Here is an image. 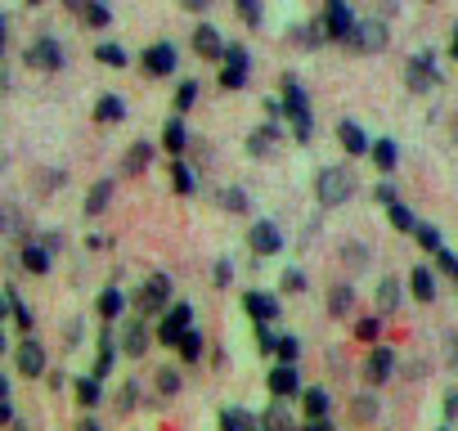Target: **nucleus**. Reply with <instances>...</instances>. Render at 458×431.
I'll list each match as a JSON object with an SVG mask.
<instances>
[{
  "label": "nucleus",
  "instance_id": "6ab92c4d",
  "mask_svg": "<svg viewBox=\"0 0 458 431\" xmlns=\"http://www.w3.org/2000/svg\"><path fill=\"white\" fill-rule=\"evenodd\" d=\"M275 139H279V126H275V122H270V126H257V131L248 135V153H252V157H266V153L275 148Z\"/></svg>",
  "mask_w": 458,
  "mask_h": 431
},
{
  "label": "nucleus",
  "instance_id": "20e7f679",
  "mask_svg": "<svg viewBox=\"0 0 458 431\" xmlns=\"http://www.w3.org/2000/svg\"><path fill=\"white\" fill-rule=\"evenodd\" d=\"M346 46L360 50V55H377V50H386V23H382V19H364V23H355V32H351Z\"/></svg>",
  "mask_w": 458,
  "mask_h": 431
},
{
  "label": "nucleus",
  "instance_id": "412c9836",
  "mask_svg": "<svg viewBox=\"0 0 458 431\" xmlns=\"http://www.w3.org/2000/svg\"><path fill=\"white\" fill-rule=\"evenodd\" d=\"M351 306H355V288H351V283H337V288L328 292V315H333V319H346Z\"/></svg>",
  "mask_w": 458,
  "mask_h": 431
},
{
  "label": "nucleus",
  "instance_id": "9b49d317",
  "mask_svg": "<svg viewBox=\"0 0 458 431\" xmlns=\"http://www.w3.org/2000/svg\"><path fill=\"white\" fill-rule=\"evenodd\" d=\"M189 319H193V310L180 301V306H171V315L162 319V328H157V342H166V346H175L184 333H189Z\"/></svg>",
  "mask_w": 458,
  "mask_h": 431
},
{
  "label": "nucleus",
  "instance_id": "aec40b11",
  "mask_svg": "<svg viewBox=\"0 0 458 431\" xmlns=\"http://www.w3.org/2000/svg\"><path fill=\"white\" fill-rule=\"evenodd\" d=\"M148 162H153V144H148V139H140V144H131V153H126L122 171H126V175H140V171H148Z\"/></svg>",
  "mask_w": 458,
  "mask_h": 431
},
{
  "label": "nucleus",
  "instance_id": "de8ad7c7",
  "mask_svg": "<svg viewBox=\"0 0 458 431\" xmlns=\"http://www.w3.org/2000/svg\"><path fill=\"white\" fill-rule=\"evenodd\" d=\"M261 422H266V427H288V409H284V400H279V395H275V404L261 413Z\"/></svg>",
  "mask_w": 458,
  "mask_h": 431
},
{
  "label": "nucleus",
  "instance_id": "5fc2aeb1",
  "mask_svg": "<svg viewBox=\"0 0 458 431\" xmlns=\"http://www.w3.org/2000/svg\"><path fill=\"white\" fill-rule=\"evenodd\" d=\"M436 261H440V270H445L449 279H458V257H454V252H445V248H440V252H436Z\"/></svg>",
  "mask_w": 458,
  "mask_h": 431
},
{
  "label": "nucleus",
  "instance_id": "7c9ffc66",
  "mask_svg": "<svg viewBox=\"0 0 458 431\" xmlns=\"http://www.w3.org/2000/svg\"><path fill=\"white\" fill-rule=\"evenodd\" d=\"M72 391H77V404H86V409H95V404L104 400L99 377H77V382H72Z\"/></svg>",
  "mask_w": 458,
  "mask_h": 431
},
{
  "label": "nucleus",
  "instance_id": "0e129e2a",
  "mask_svg": "<svg viewBox=\"0 0 458 431\" xmlns=\"http://www.w3.org/2000/svg\"><path fill=\"white\" fill-rule=\"evenodd\" d=\"M28 5H41V0H28Z\"/></svg>",
  "mask_w": 458,
  "mask_h": 431
},
{
  "label": "nucleus",
  "instance_id": "4be33fe9",
  "mask_svg": "<svg viewBox=\"0 0 458 431\" xmlns=\"http://www.w3.org/2000/svg\"><path fill=\"white\" fill-rule=\"evenodd\" d=\"M148 342H153V333L144 328V319H140V324H126V355H131V359H144Z\"/></svg>",
  "mask_w": 458,
  "mask_h": 431
},
{
  "label": "nucleus",
  "instance_id": "680f3d73",
  "mask_svg": "<svg viewBox=\"0 0 458 431\" xmlns=\"http://www.w3.org/2000/svg\"><path fill=\"white\" fill-rule=\"evenodd\" d=\"M64 5H68V10H72V14H81V10H86V5H90V0H64Z\"/></svg>",
  "mask_w": 458,
  "mask_h": 431
},
{
  "label": "nucleus",
  "instance_id": "0eeeda50",
  "mask_svg": "<svg viewBox=\"0 0 458 431\" xmlns=\"http://www.w3.org/2000/svg\"><path fill=\"white\" fill-rule=\"evenodd\" d=\"M28 68H37V72H59V68H64L59 41H55V37H37V41L28 46Z\"/></svg>",
  "mask_w": 458,
  "mask_h": 431
},
{
  "label": "nucleus",
  "instance_id": "dca6fc26",
  "mask_svg": "<svg viewBox=\"0 0 458 431\" xmlns=\"http://www.w3.org/2000/svg\"><path fill=\"white\" fill-rule=\"evenodd\" d=\"M337 139H342L346 153H373V139H369L364 126H355V122H342V126H337Z\"/></svg>",
  "mask_w": 458,
  "mask_h": 431
},
{
  "label": "nucleus",
  "instance_id": "72a5a7b5",
  "mask_svg": "<svg viewBox=\"0 0 458 431\" xmlns=\"http://www.w3.org/2000/svg\"><path fill=\"white\" fill-rule=\"evenodd\" d=\"M342 261H346L351 270H364V266L373 261V252H369V243H346V248H342Z\"/></svg>",
  "mask_w": 458,
  "mask_h": 431
},
{
  "label": "nucleus",
  "instance_id": "2f4dec72",
  "mask_svg": "<svg viewBox=\"0 0 458 431\" xmlns=\"http://www.w3.org/2000/svg\"><path fill=\"white\" fill-rule=\"evenodd\" d=\"M261 418H252V413H243V409H225L220 413V427H229V431H252Z\"/></svg>",
  "mask_w": 458,
  "mask_h": 431
},
{
  "label": "nucleus",
  "instance_id": "ddd939ff",
  "mask_svg": "<svg viewBox=\"0 0 458 431\" xmlns=\"http://www.w3.org/2000/svg\"><path fill=\"white\" fill-rule=\"evenodd\" d=\"M395 373V351H386V346H377L373 355H369V364H364V377L373 382V386H382L386 377Z\"/></svg>",
  "mask_w": 458,
  "mask_h": 431
},
{
  "label": "nucleus",
  "instance_id": "ea45409f",
  "mask_svg": "<svg viewBox=\"0 0 458 431\" xmlns=\"http://www.w3.org/2000/svg\"><path fill=\"white\" fill-rule=\"evenodd\" d=\"M234 5H239V19H243V23H252V28L266 19V5H261V0H234Z\"/></svg>",
  "mask_w": 458,
  "mask_h": 431
},
{
  "label": "nucleus",
  "instance_id": "393cba45",
  "mask_svg": "<svg viewBox=\"0 0 458 431\" xmlns=\"http://www.w3.org/2000/svg\"><path fill=\"white\" fill-rule=\"evenodd\" d=\"M108 198H113V180L104 175V180H95V189L86 193V216H99V211L108 207Z\"/></svg>",
  "mask_w": 458,
  "mask_h": 431
},
{
  "label": "nucleus",
  "instance_id": "09e8293b",
  "mask_svg": "<svg viewBox=\"0 0 458 431\" xmlns=\"http://www.w3.org/2000/svg\"><path fill=\"white\" fill-rule=\"evenodd\" d=\"M157 391H162V395H180V373H175V368H162V373H157Z\"/></svg>",
  "mask_w": 458,
  "mask_h": 431
},
{
  "label": "nucleus",
  "instance_id": "58836bf2",
  "mask_svg": "<svg viewBox=\"0 0 458 431\" xmlns=\"http://www.w3.org/2000/svg\"><path fill=\"white\" fill-rule=\"evenodd\" d=\"M95 59H99V63H108V68H126V50H122V46H108V41H104V46H95Z\"/></svg>",
  "mask_w": 458,
  "mask_h": 431
},
{
  "label": "nucleus",
  "instance_id": "6e6d98bb",
  "mask_svg": "<svg viewBox=\"0 0 458 431\" xmlns=\"http://www.w3.org/2000/svg\"><path fill=\"white\" fill-rule=\"evenodd\" d=\"M284 288H288V292H306V275H301V270H288V275H284Z\"/></svg>",
  "mask_w": 458,
  "mask_h": 431
},
{
  "label": "nucleus",
  "instance_id": "f3484780",
  "mask_svg": "<svg viewBox=\"0 0 458 431\" xmlns=\"http://www.w3.org/2000/svg\"><path fill=\"white\" fill-rule=\"evenodd\" d=\"M50 248H55L50 239H46V243H37V239L23 243V266H28L32 275H46V270H50Z\"/></svg>",
  "mask_w": 458,
  "mask_h": 431
},
{
  "label": "nucleus",
  "instance_id": "c03bdc74",
  "mask_svg": "<svg viewBox=\"0 0 458 431\" xmlns=\"http://www.w3.org/2000/svg\"><path fill=\"white\" fill-rule=\"evenodd\" d=\"M193 99H198V81H180V90H175V113L193 108Z\"/></svg>",
  "mask_w": 458,
  "mask_h": 431
},
{
  "label": "nucleus",
  "instance_id": "864d4df0",
  "mask_svg": "<svg viewBox=\"0 0 458 431\" xmlns=\"http://www.w3.org/2000/svg\"><path fill=\"white\" fill-rule=\"evenodd\" d=\"M135 395H140V386H135V382H126V386H122V400H117V409H122V413H131V409H135Z\"/></svg>",
  "mask_w": 458,
  "mask_h": 431
},
{
  "label": "nucleus",
  "instance_id": "49530a36",
  "mask_svg": "<svg viewBox=\"0 0 458 431\" xmlns=\"http://www.w3.org/2000/svg\"><path fill=\"white\" fill-rule=\"evenodd\" d=\"M382 333V319H373V315H364V319H355V337L360 342H373Z\"/></svg>",
  "mask_w": 458,
  "mask_h": 431
},
{
  "label": "nucleus",
  "instance_id": "79ce46f5",
  "mask_svg": "<svg viewBox=\"0 0 458 431\" xmlns=\"http://www.w3.org/2000/svg\"><path fill=\"white\" fill-rule=\"evenodd\" d=\"M216 202H220L225 211H248V198H243L239 189H220V193H216Z\"/></svg>",
  "mask_w": 458,
  "mask_h": 431
},
{
  "label": "nucleus",
  "instance_id": "2eb2a0df",
  "mask_svg": "<svg viewBox=\"0 0 458 431\" xmlns=\"http://www.w3.org/2000/svg\"><path fill=\"white\" fill-rule=\"evenodd\" d=\"M243 310H248L257 324H275V319H279V301L266 297V292H248V297H243Z\"/></svg>",
  "mask_w": 458,
  "mask_h": 431
},
{
  "label": "nucleus",
  "instance_id": "f03ea898",
  "mask_svg": "<svg viewBox=\"0 0 458 431\" xmlns=\"http://www.w3.org/2000/svg\"><path fill=\"white\" fill-rule=\"evenodd\" d=\"M284 113H288L293 126H297V144H306V139H310V104H306V90H301L293 77H284Z\"/></svg>",
  "mask_w": 458,
  "mask_h": 431
},
{
  "label": "nucleus",
  "instance_id": "a18cd8bd",
  "mask_svg": "<svg viewBox=\"0 0 458 431\" xmlns=\"http://www.w3.org/2000/svg\"><path fill=\"white\" fill-rule=\"evenodd\" d=\"M413 234H418V243H422L427 252H440V248H445V243H440V230H436V225H418Z\"/></svg>",
  "mask_w": 458,
  "mask_h": 431
},
{
  "label": "nucleus",
  "instance_id": "f8f14e48",
  "mask_svg": "<svg viewBox=\"0 0 458 431\" xmlns=\"http://www.w3.org/2000/svg\"><path fill=\"white\" fill-rule=\"evenodd\" d=\"M19 373L23 377H41L46 373V346L41 342H32V337H23V346H19Z\"/></svg>",
  "mask_w": 458,
  "mask_h": 431
},
{
  "label": "nucleus",
  "instance_id": "5701e85b",
  "mask_svg": "<svg viewBox=\"0 0 458 431\" xmlns=\"http://www.w3.org/2000/svg\"><path fill=\"white\" fill-rule=\"evenodd\" d=\"M386 221H391V230H400V234H413V230H418V216H413L404 202H386Z\"/></svg>",
  "mask_w": 458,
  "mask_h": 431
},
{
  "label": "nucleus",
  "instance_id": "a211bd4d",
  "mask_svg": "<svg viewBox=\"0 0 458 431\" xmlns=\"http://www.w3.org/2000/svg\"><path fill=\"white\" fill-rule=\"evenodd\" d=\"M328 404H333V395H328L324 386L301 391V409H306V418H310V422H315V418H328Z\"/></svg>",
  "mask_w": 458,
  "mask_h": 431
},
{
  "label": "nucleus",
  "instance_id": "423d86ee",
  "mask_svg": "<svg viewBox=\"0 0 458 431\" xmlns=\"http://www.w3.org/2000/svg\"><path fill=\"white\" fill-rule=\"evenodd\" d=\"M324 32H328V41H351L355 14L346 10V0H324Z\"/></svg>",
  "mask_w": 458,
  "mask_h": 431
},
{
  "label": "nucleus",
  "instance_id": "a878e982",
  "mask_svg": "<svg viewBox=\"0 0 458 431\" xmlns=\"http://www.w3.org/2000/svg\"><path fill=\"white\" fill-rule=\"evenodd\" d=\"M5 310L14 315V328H19V333H32V310L19 301V292H14V288H5Z\"/></svg>",
  "mask_w": 458,
  "mask_h": 431
},
{
  "label": "nucleus",
  "instance_id": "1a4fd4ad",
  "mask_svg": "<svg viewBox=\"0 0 458 431\" xmlns=\"http://www.w3.org/2000/svg\"><path fill=\"white\" fill-rule=\"evenodd\" d=\"M266 386H270V395H279V400H293V395H301V377H297V364H279L270 377H266Z\"/></svg>",
  "mask_w": 458,
  "mask_h": 431
},
{
  "label": "nucleus",
  "instance_id": "6e6552de",
  "mask_svg": "<svg viewBox=\"0 0 458 431\" xmlns=\"http://www.w3.org/2000/svg\"><path fill=\"white\" fill-rule=\"evenodd\" d=\"M248 248H252L257 257H275V252L284 248V234H279L270 221H257V225L248 230Z\"/></svg>",
  "mask_w": 458,
  "mask_h": 431
},
{
  "label": "nucleus",
  "instance_id": "c9c22d12",
  "mask_svg": "<svg viewBox=\"0 0 458 431\" xmlns=\"http://www.w3.org/2000/svg\"><path fill=\"white\" fill-rule=\"evenodd\" d=\"M171 189H175V193H193V189H198V180H193V171H189L184 162L171 166Z\"/></svg>",
  "mask_w": 458,
  "mask_h": 431
},
{
  "label": "nucleus",
  "instance_id": "e433bc0d",
  "mask_svg": "<svg viewBox=\"0 0 458 431\" xmlns=\"http://www.w3.org/2000/svg\"><path fill=\"white\" fill-rule=\"evenodd\" d=\"M122 306H126V297H122V292H117V288H108V292H104V297H99V315H104V319H108V324H113V319H117V315H122Z\"/></svg>",
  "mask_w": 458,
  "mask_h": 431
},
{
  "label": "nucleus",
  "instance_id": "b1692460",
  "mask_svg": "<svg viewBox=\"0 0 458 431\" xmlns=\"http://www.w3.org/2000/svg\"><path fill=\"white\" fill-rule=\"evenodd\" d=\"M95 117H99V122H122V117H126V99H122V95H99Z\"/></svg>",
  "mask_w": 458,
  "mask_h": 431
},
{
  "label": "nucleus",
  "instance_id": "7ed1b4c3",
  "mask_svg": "<svg viewBox=\"0 0 458 431\" xmlns=\"http://www.w3.org/2000/svg\"><path fill=\"white\" fill-rule=\"evenodd\" d=\"M404 86H409L413 95H427V90H436V86H440L436 55H431V50H422V55H413V59H409V68H404Z\"/></svg>",
  "mask_w": 458,
  "mask_h": 431
},
{
  "label": "nucleus",
  "instance_id": "4d7b16f0",
  "mask_svg": "<svg viewBox=\"0 0 458 431\" xmlns=\"http://www.w3.org/2000/svg\"><path fill=\"white\" fill-rule=\"evenodd\" d=\"M5 230H10V234H23V221H19V211H14V207L5 211Z\"/></svg>",
  "mask_w": 458,
  "mask_h": 431
},
{
  "label": "nucleus",
  "instance_id": "4468645a",
  "mask_svg": "<svg viewBox=\"0 0 458 431\" xmlns=\"http://www.w3.org/2000/svg\"><path fill=\"white\" fill-rule=\"evenodd\" d=\"M193 50H198L202 59H225V37H220L211 23H202V28L193 32Z\"/></svg>",
  "mask_w": 458,
  "mask_h": 431
},
{
  "label": "nucleus",
  "instance_id": "39448f33",
  "mask_svg": "<svg viewBox=\"0 0 458 431\" xmlns=\"http://www.w3.org/2000/svg\"><path fill=\"white\" fill-rule=\"evenodd\" d=\"M166 297H171V279H166V275H148V279L135 288V306H140V315L162 310V306H166Z\"/></svg>",
  "mask_w": 458,
  "mask_h": 431
},
{
  "label": "nucleus",
  "instance_id": "052dcab7",
  "mask_svg": "<svg viewBox=\"0 0 458 431\" xmlns=\"http://www.w3.org/2000/svg\"><path fill=\"white\" fill-rule=\"evenodd\" d=\"M180 5H184V10H189V14H202V10H207V5H211V0H180Z\"/></svg>",
  "mask_w": 458,
  "mask_h": 431
},
{
  "label": "nucleus",
  "instance_id": "bb28decb",
  "mask_svg": "<svg viewBox=\"0 0 458 431\" xmlns=\"http://www.w3.org/2000/svg\"><path fill=\"white\" fill-rule=\"evenodd\" d=\"M113 364H117V342H113V333L104 328V333H99V359H95V377H104Z\"/></svg>",
  "mask_w": 458,
  "mask_h": 431
},
{
  "label": "nucleus",
  "instance_id": "4c0bfd02",
  "mask_svg": "<svg viewBox=\"0 0 458 431\" xmlns=\"http://www.w3.org/2000/svg\"><path fill=\"white\" fill-rule=\"evenodd\" d=\"M351 418H355V422H373V418H377V400H373V395H355V400H351Z\"/></svg>",
  "mask_w": 458,
  "mask_h": 431
},
{
  "label": "nucleus",
  "instance_id": "473e14b6",
  "mask_svg": "<svg viewBox=\"0 0 458 431\" xmlns=\"http://www.w3.org/2000/svg\"><path fill=\"white\" fill-rule=\"evenodd\" d=\"M377 306H382V310H395V306H400V279H395V275H386V279L377 283Z\"/></svg>",
  "mask_w": 458,
  "mask_h": 431
},
{
  "label": "nucleus",
  "instance_id": "a19ab883",
  "mask_svg": "<svg viewBox=\"0 0 458 431\" xmlns=\"http://www.w3.org/2000/svg\"><path fill=\"white\" fill-rule=\"evenodd\" d=\"M175 351H180V359H198V355H202V337H198V333L189 328V333H184V337L175 342Z\"/></svg>",
  "mask_w": 458,
  "mask_h": 431
},
{
  "label": "nucleus",
  "instance_id": "c85d7f7f",
  "mask_svg": "<svg viewBox=\"0 0 458 431\" xmlns=\"http://www.w3.org/2000/svg\"><path fill=\"white\" fill-rule=\"evenodd\" d=\"M373 162H377V171H395V162H400L395 139H373Z\"/></svg>",
  "mask_w": 458,
  "mask_h": 431
},
{
  "label": "nucleus",
  "instance_id": "37998d69",
  "mask_svg": "<svg viewBox=\"0 0 458 431\" xmlns=\"http://www.w3.org/2000/svg\"><path fill=\"white\" fill-rule=\"evenodd\" d=\"M220 86H225V90H243V86H248V72L225 63V72H220Z\"/></svg>",
  "mask_w": 458,
  "mask_h": 431
},
{
  "label": "nucleus",
  "instance_id": "603ef678",
  "mask_svg": "<svg viewBox=\"0 0 458 431\" xmlns=\"http://www.w3.org/2000/svg\"><path fill=\"white\" fill-rule=\"evenodd\" d=\"M297 355H301V342H297V337H279V359H288V364H293Z\"/></svg>",
  "mask_w": 458,
  "mask_h": 431
},
{
  "label": "nucleus",
  "instance_id": "9d476101",
  "mask_svg": "<svg viewBox=\"0 0 458 431\" xmlns=\"http://www.w3.org/2000/svg\"><path fill=\"white\" fill-rule=\"evenodd\" d=\"M140 68H144L148 77H166V72H175V50H171L166 41H157V46H148V50H144Z\"/></svg>",
  "mask_w": 458,
  "mask_h": 431
},
{
  "label": "nucleus",
  "instance_id": "3c124183",
  "mask_svg": "<svg viewBox=\"0 0 458 431\" xmlns=\"http://www.w3.org/2000/svg\"><path fill=\"white\" fill-rule=\"evenodd\" d=\"M229 279H234V266H229V261H216V270H211V283H216V288H229Z\"/></svg>",
  "mask_w": 458,
  "mask_h": 431
},
{
  "label": "nucleus",
  "instance_id": "f257e3e1",
  "mask_svg": "<svg viewBox=\"0 0 458 431\" xmlns=\"http://www.w3.org/2000/svg\"><path fill=\"white\" fill-rule=\"evenodd\" d=\"M351 193H355V175H351L346 166H324V171L315 175V198H319V207H342Z\"/></svg>",
  "mask_w": 458,
  "mask_h": 431
},
{
  "label": "nucleus",
  "instance_id": "13d9d810",
  "mask_svg": "<svg viewBox=\"0 0 458 431\" xmlns=\"http://www.w3.org/2000/svg\"><path fill=\"white\" fill-rule=\"evenodd\" d=\"M445 418H458V386L445 395Z\"/></svg>",
  "mask_w": 458,
  "mask_h": 431
},
{
  "label": "nucleus",
  "instance_id": "c756f323",
  "mask_svg": "<svg viewBox=\"0 0 458 431\" xmlns=\"http://www.w3.org/2000/svg\"><path fill=\"white\" fill-rule=\"evenodd\" d=\"M409 283H413V297H418V301H431V297H436V275H431L427 266H418V270L409 275Z\"/></svg>",
  "mask_w": 458,
  "mask_h": 431
},
{
  "label": "nucleus",
  "instance_id": "8fccbe9b",
  "mask_svg": "<svg viewBox=\"0 0 458 431\" xmlns=\"http://www.w3.org/2000/svg\"><path fill=\"white\" fill-rule=\"evenodd\" d=\"M225 63H229V68H243V72H248V50H243V46H225Z\"/></svg>",
  "mask_w": 458,
  "mask_h": 431
},
{
  "label": "nucleus",
  "instance_id": "cd10ccee",
  "mask_svg": "<svg viewBox=\"0 0 458 431\" xmlns=\"http://www.w3.org/2000/svg\"><path fill=\"white\" fill-rule=\"evenodd\" d=\"M162 144H166L171 153H184V148H189V131H184V122H180V117H171V122H166Z\"/></svg>",
  "mask_w": 458,
  "mask_h": 431
},
{
  "label": "nucleus",
  "instance_id": "f704fd0d",
  "mask_svg": "<svg viewBox=\"0 0 458 431\" xmlns=\"http://www.w3.org/2000/svg\"><path fill=\"white\" fill-rule=\"evenodd\" d=\"M108 19H113V14H108L104 0H90V5L81 10V23H86V28H108Z\"/></svg>",
  "mask_w": 458,
  "mask_h": 431
},
{
  "label": "nucleus",
  "instance_id": "bf43d9fd",
  "mask_svg": "<svg viewBox=\"0 0 458 431\" xmlns=\"http://www.w3.org/2000/svg\"><path fill=\"white\" fill-rule=\"evenodd\" d=\"M64 342H68V346H77V342H81V324H77V319L68 324V333H64Z\"/></svg>",
  "mask_w": 458,
  "mask_h": 431
},
{
  "label": "nucleus",
  "instance_id": "e2e57ef3",
  "mask_svg": "<svg viewBox=\"0 0 458 431\" xmlns=\"http://www.w3.org/2000/svg\"><path fill=\"white\" fill-rule=\"evenodd\" d=\"M454 59H458V23H454Z\"/></svg>",
  "mask_w": 458,
  "mask_h": 431
}]
</instances>
